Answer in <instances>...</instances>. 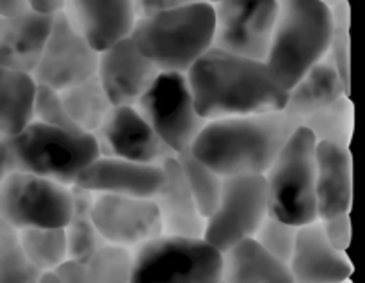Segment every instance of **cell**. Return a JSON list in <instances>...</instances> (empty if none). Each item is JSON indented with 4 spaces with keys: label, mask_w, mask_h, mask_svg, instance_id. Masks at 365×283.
Returning a JSON list of instances; mask_svg holds the SVG:
<instances>
[{
    "label": "cell",
    "mask_w": 365,
    "mask_h": 283,
    "mask_svg": "<svg viewBox=\"0 0 365 283\" xmlns=\"http://www.w3.org/2000/svg\"><path fill=\"white\" fill-rule=\"evenodd\" d=\"M209 2H216V0H209Z\"/></svg>",
    "instance_id": "7bdbcfd3"
},
{
    "label": "cell",
    "mask_w": 365,
    "mask_h": 283,
    "mask_svg": "<svg viewBox=\"0 0 365 283\" xmlns=\"http://www.w3.org/2000/svg\"><path fill=\"white\" fill-rule=\"evenodd\" d=\"M200 2H209V0H132V6H134L135 18H146Z\"/></svg>",
    "instance_id": "d590c367"
},
{
    "label": "cell",
    "mask_w": 365,
    "mask_h": 283,
    "mask_svg": "<svg viewBox=\"0 0 365 283\" xmlns=\"http://www.w3.org/2000/svg\"><path fill=\"white\" fill-rule=\"evenodd\" d=\"M59 95L75 127L89 134L98 130L109 110L113 109V103L107 98L96 73L63 89Z\"/></svg>",
    "instance_id": "484cf974"
},
{
    "label": "cell",
    "mask_w": 365,
    "mask_h": 283,
    "mask_svg": "<svg viewBox=\"0 0 365 283\" xmlns=\"http://www.w3.org/2000/svg\"><path fill=\"white\" fill-rule=\"evenodd\" d=\"M212 48L266 61L278 14V0H216Z\"/></svg>",
    "instance_id": "8fae6325"
},
{
    "label": "cell",
    "mask_w": 365,
    "mask_h": 283,
    "mask_svg": "<svg viewBox=\"0 0 365 283\" xmlns=\"http://www.w3.org/2000/svg\"><path fill=\"white\" fill-rule=\"evenodd\" d=\"M223 283H296L285 262L255 239H245L223 253Z\"/></svg>",
    "instance_id": "603a6c76"
},
{
    "label": "cell",
    "mask_w": 365,
    "mask_h": 283,
    "mask_svg": "<svg viewBox=\"0 0 365 283\" xmlns=\"http://www.w3.org/2000/svg\"><path fill=\"white\" fill-rule=\"evenodd\" d=\"M135 109L175 157L191 150L207 123L196 110L187 77L177 71H159Z\"/></svg>",
    "instance_id": "ba28073f"
},
{
    "label": "cell",
    "mask_w": 365,
    "mask_h": 283,
    "mask_svg": "<svg viewBox=\"0 0 365 283\" xmlns=\"http://www.w3.org/2000/svg\"><path fill=\"white\" fill-rule=\"evenodd\" d=\"M302 125L314 135L317 143H331V145L348 148L353 134L351 100L348 95L341 96L307 116Z\"/></svg>",
    "instance_id": "83f0119b"
},
{
    "label": "cell",
    "mask_w": 365,
    "mask_h": 283,
    "mask_svg": "<svg viewBox=\"0 0 365 283\" xmlns=\"http://www.w3.org/2000/svg\"><path fill=\"white\" fill-rule=\"evenodd\" d=\"M298 127L284 110L220 118L207 121L189 152L221 178L264 175Z\"/></svg>",
    "instance_id": "7a4b0ae2"
},
{
    "label": "cell",
    "mask_w": 365,
    "mask_h": 283,
    "mask_svg": "<svg viewBox=\"0 0 365 283\" xmlns=\"http://www.w3.org/2000/svg\"><path fill=\"white\" fill-rule=\"evenodd\" d=\"M316 146L314 135L299 125L264 173L269 216L294 227L317 221Z\"/></svg>",
    "instance_id": "8992f818"
},
{
    "label": "cell",
    "mask_w": 365,
    "mask_h": 283,
    "mask_svg": "<svg viewBox=\"0 0 365 283\" xmlns=\"http://www.w3.org/2000/svg\"><path fill=\"white\" fill-rule=\"evenodd\" d=\"M9 173V155H7V148L4 139H0V180Z\"/></svg>",
    "instance_id": "f35d334b"
},
{
    "label": "cell",
    "mask_w": 365,
    "mask_h": 283,
    "mask_svg": "<svg viewBox=\"0 0 365 283\" xmlns=\"http://www.w3.org/2000/svg\"><path fill=\"white\" fill-rule=\"evenodd\" d=\"M298 228L299 227L284 223V221L277 220V217L267 214L266 220L262 221V225L257 230V234L253 235V239L267 253H271V255L277 257L278 260H282V262H285L289 266V260H291L292 252H294Z\"/></svg>",
    "instance_id": "1f68e13d"
},
{
    "label": "cell",
    "mask_w": 365,
    "mask_h": 283,
    "mask_svg": "<svg viewBox=\"0 0 365 283\" xmlns=\"http://www.w3.org/2000/svg\"><path fill=\"white\" fill-rule=\"evenodd\" d=\"M160 166L166 178L153 196V202L159 209L163 234L178 237H203L205 217L196 207L177 157H168L160 163Z\"/></svg>",
    "instance_id": "ffe728a7"
},
{
    "label": "cell",
    "mask_w": 365,
    "mask_h": 283,
    "mask_svg": "<svg viewBox=\"0 0 365 283\" xmlns=\"http://www.w3.org/2000/svg\"><path fill=\"white\" fill-rule=\"evenodd\" d=\"M267 216L264 175L223 178L214 212L205 220L203 239L225 253L245 239H253Z\"/></svg>",
    "instance_id": "30bf717a"
},
{
    "label": "cell",
    "mask_w": 365,
    "mask_h": 283,
    "mask_svg": "<svg viewBox=\"0 0 365 283\" xmlns=\"http://www.w3.org/2000/svg\"><path fill=\"white\" fill-rule=\"evenodd\" d=\"M41 274L25 255L18 230L0 221V283H36Z\"/></svg>",
    "instance_id": "4dcf8cb0"
},
{
    "label": "cell",
    "mask_w": 365,
    "mask_h": 283,
    "mask_svg": "<svg viewBox=\"0 0 365 283\" xmlns=\"http://www.w3.org/2000/svg\"><path fill=\"white\" fill-rule=\"evenodd\" d=\"M203 120L282 110L287 91L264 61L210 48L185 73Z\"/></svg>",
    "instance_id": "6da1fadb"
},
{
    "label": "cell",
    "mask_w": 365,
    "mask_h": 283,
    "mask_svg": "<svg viewBox=\"0 0 365 283\" xmlns=\"http://www.w3.org/2000/svg\"><path fill=\"white\" fill-rule=\"evenodd\" d=\"M0 139H2V138H0Z\"/></svg>",
    "instance_id": "f6af8a7d"
},
{
    "label": "cell",
    "mask_w": 365,
    "mask_h": 283,
    "mask_svg": "<svg viewBox=\"0 0 365 283\" xmlns=\"http://www.w3.org/2000/svg\"><path fill=\"white\" fill-rule=\"evenodd\" d=\"M71 214L70 185L24 171L0 180V221L24 228H64Z\"/></svg>",
    "instance_id": "9c48e42d"
},
{
    "label": "cell",
    "mask_w": 365,
    "mask_h": 283,
    "mask_svg": "<svg viewBox=\"0 0 365 283\" xmlns=\"http://www.w3.org/2000/svg\"><path fill=\"white\" fill-rule=\"evenodd\" d=\"M95 138L102 155L139 164H160L168 157H175L148 121L130 106H113Z\"/></svg>",
    "instance_id": "5bb4252c"
},
{
    "label": "cell",
    "mask_w": 365,
    "mask_h": 283,
    "mask_svg": "<svg viewBox=\"0 0 365 283\" xmlns=\"http://www.w3.org/2000/svg\"><path fill=\"white\" fill-rule=\"evenodd\" d=\"M278 2H282V0H278Z\"/></svg>",
    "instance_id": "ee69618b"
},
{
    "label": "cell",
    "mask_w": 365,
    "mask_h": 283,
    "mask_svg": "<svg viewBox=\"0 0 365 283\" xmlns=\"http://www.w3.org/2000/svg\"><path fill=\"white\" fill-rule=\"evenodd\" d=\"M223 253L203 237L159 235L132 253L128 283H221Z\"/></svg>",
    "instance_id": "52a82bcc"
},
{
    "label": "cell",
    "mask_w": 365,
    "mask_h": 283,
    "mask_svg": "<svg viewBox=\"0 0 365 283\" xmlns=\"http://www.w3.org/2000/svg\"><path fill=\"white\" fill-rule=\"evenodd\" d=\"M327 283H349V280H342V282H327Z\"/></svg>",
    "instance_id": "b9f144b4"
},
{
    "label": "cell",
    "mask_w": 365,
    "mask_h": 283,
    "mask_svg": "<svg viewBox=\"0 0 365 283\" xmlns=\"http://www.w3.org/2000/svg\"><path fill=\"white\" fill-rule=\"evenodd\" d=\"M351 153L346 146L317 143L316 146V209L317 220L348 214L351 210Z\"/></svg>",
    "instance_id": "d6986e66"
},
{
    "label": "cell",
    "mask_w": 365,
    "mask_h": 283,
    "mask_svg": "<svg viewBox=\"0 0 365 283\" xmlns=\"http://www.w3.org/2000/svg\"><path fill=\"white\" fill-rule=\"evenodd\" d=\"M331 9L319 0H282L271 36L266 66L289 91L328 53Z\"/></svg>",
    "instance_id": "3957f363"
},
{
    "label": "cell",
    "mask_w": 365,
    "mask_h": 283,
    "mask_svg": "<svg viewBox=\"0 0 365 283\" xmlns=\"http://www.w3.org/2000/svg\"><path fill=\"white\" fill-rule=\"evenodd\" d=\"M221 283H223V282H221Z\"/></svg>",
    "instance_id": "bcb514c9"
},
{
    "label": "cell",
    "mask_w": 365,
    "mask_h": 283,
    "mask_svg": "<svg viewBox=\"0 0 365 283\" xmlns=\"http://www.w3.org/2000/svg\"><path fill=\"white\" fill-rule=\"evenodd\" d=\"M64 2L66 0H25L29 11H34L38 14H48V16L61 13Z\"/></svg>",
    "instance_id": "8d00e7d4"
},
{
    "label": "cell",
    "mask_w": 365,
    "mask_h": 283,
    "mask_svg": "<svg viewBox=\"0 0 365 283\" xmlns=\"http://www.w3.org/2000/svg\"><path fill=\"white\" fill-rule=\"evenodd\" d=\"M27 11L25 0H0V16H14Z\"/></svg>",
    "instance_id": "74e56055"
},
{
    "label": "cell",
    "mask_w": 365,
    "mask_h": 283,
    "mask_svg": "<svg viewBox=\"0 0 365 283\" xmlns=\"http://www.w3.org/2000/svg\"><path fill=\"white\" fill-rule=\"evenodd\" d=\"M36 283H63L57 278L56 273H43L41 277H39V280Z\"/></svg>",
    "instance_id": "ab89813d"
},
{
    "label": "cell",
    "mask_w": 365,
    "mask_h": 283,
    "mask_svg": "<svg viewBox=\"0 0 365 283\" xmlns=\"http://www.w3.org/2000/svg\"><path fill=\"white\" fill-rule=\"evenodd\" d=\"M130 39L159 71L187 73L189 68L212 48V2L138 18Z\"/></svg>",
    "instance_id": "277c9868"
},
{
    "label": "cell",
    "mask_w": 365,
    "mask_h": 283,
    "mask_svg": "<svg viewBox=\"0 0 365 283\" xmlns=\"http://www.w3.org/2000/svg\"><path fill=\"white\" fill-rule=\"evenodd\" d=\"M53 16L24 11L0 16V66L32 73L52 29Z\"/></svg>",
    "instance_id": "44dd1931"
},
{
    "label": "cell",
    "mask_w": 365,
    "mask_h": 283,
    "mask_svg": "<svg viewBox=\"0 0 365 283\" xmlns=\"http://www.w3.org/2000/svg\"><path fill=\"white\" fill-rule=\"evenodd\" d=\"M177 160L180 164L185 184H187L189 191L195 198L200 214L207 220L217 207V202H220L223 178L214 173L212 170H209L205 164L200 163L191 152H184L177 155Z\"/></svg>",
    "instance_id": "f546056e"
},
{
    "label": "cell",
    "mask_w": 365,
    "mask_h": 283,
    "mask_svg": "<svg viewBox=\"0 0 365 283\" xmlns=\"http://www.w3.org/2000/svg\"><path fill=\"white\" fill-rule=\"evenodd\" d=\"M344 95H349V86L342 81L330 57L324 56L289 89L282 110L302 125L307 116Z\"/></svg>",
    "instance_id": "7402d4cb"
},
{
    "label": "cell",
    "mask_w": 365,
    "mask_h": 283,
    "mask_svg": "<svg viewBox=\"0 0 365 283\" xmlns=\"http://www.w3.org/2000/svg\"><path fill=\"white\" fill-rule=\"evenodd\" d=\"M160 164H139L120 157L100 155L77 177L73 185L93 195L153 198L164 184Z\"/></svg>",
    "instance_id": "2e32d148"
},
{
    "label": "cell",
    "mask_w": 365,
    "mask_h": 283,
    "mask_svg": "<svg viewBox=\"0 0 365 283\" xmlns=\"http://www.w3.org/2000/svg\"><path fill=\"white\" fill-rule=\"evenodd\" d=\"M98 52L93 50L63 14H53L52 29L32 71L36 84L56 91L70 88L96 73Z\"/></svg>",
    "instance_id": "7c38bea8"
},
{
    "label": "cell",
    "mask_w": 365,
    "mask_h": 283,
    "mask_svg": "<svg viewBox=\"0 0 365 283\" xmlns=\"http://www.w3.org/2000/svg\"><path fill=\"white\" fill-rule=\"evenodd\" d=\"M18 239L25 255L39 273H53L68 260V246L64 228H24Z\"/></svg>",
    "instance_id": "f1b7e54d"
},
{
    "label": "cell",
    "mask_w": 365,
    "mask_h": 283,
    "mask_svg": "<svg viewBox=\"0 0 365 283\" xmlns=\"http://www.w3.org/2000/svg\"><path fill=\"white\" fill-rule=\"evenodd\" d=\"M93 221L107 245L138 248L163 235L160 214L153 198L95 195Z\"/></svg>",
    "instance_id": "4fadbf2b"
},
{
    "label": "cell",
    "mask_w": 365,
    "mask_h": 283,
    "mask_svg": "<svg viewBox=\"0 0 365 283\" xmlns=\"http://www.w3.org/2000/svg\"><path fill=\"white\" fill-rule=\"evenodd\" d=\"M63 14L98 53L130 38L138 20L132 0H66Z\"/></svg>",
    "instance_id": "e0dca14e"
},
{
    "label": "cell",
    "mask_w": 365,
    "mask_h": 283,
    "mask_svg": "<svg viewBox=\"0 0 365 283\" xmlns=\"http://www.w3.org/2000/svg\"><path fill=\"white\" fill-rule=\"evenodd\" d=\"M328 57L341 73L342 81L349 86V4L331 9V36L328 45Z\"/></svg>",
    "instance_id": "d6a6232c"
},
{
    "label": "cell",
    "mask_w": 365,
    "mask_h": 283,
    "mask_svg": "<svg viewBox=\"0 0 365 283\" xmlns=\"http://www.w3.org/2000/svg\"><path fill=\"white\" fill-rule=\"evenodd\" d=\"M321 4H324V6L328 7V9H334V7L341 6V4H346L348 0H319Z\"/></svg>",
    "instance_id": "60d3db41"
},
{
    "label": "cell",
    "mask_w": 365,
    "mask_h": 283,
    "mask_svg": "<svg viewBox=\"0 0 365 283\" xmlns=\"http://www.w3.org/2000/svg\"><path fill=\"white\" fill-rule=\"evenodd\" d=\"M71 191V214L64 227L68 246V259L84 260L100 246L107 245L96 230L93 221V202L95 195L86 189L70 185Z\"/></svg>",
    "instance_id": "4316f807"
},
{
    "label": "cell",
    "mask_w": 365,
    "mask_h": 283,
    "mask_svg": "<svg viewBox=\"0 0 365 283\" xmlns=\"http://www.w3.org/2000/svg\"><path fill=\"white\" fill-rule=\"evenodd\" d=\"M289 269L296 283L342 282L349 280L353 273L346 253L327 241L319 220L298 228Z\"/></svg>",
    "instance_id": "ac0fdd59"
},
{
    "label": "cell",
    "mask_w": 365,
    "mask_h": 283,
    "mask_svg": "<svg viewBox=\"0 0 365 283\" xmlns=\"http://www.w3.org/2000/svg\"><path fill=\"white\" fill-rule=\"evenodd\" d=\"M4 143L9 171L38 175L63 185H73L81 171L102 155L95 134L50 127L34 120Z\"/></svg>",
    "instance_id": "5b68a950"
},
{
    "label": "cell",
    "mask_w": 365,
    "mask_h": 283,
    "mask_svg": "<svg viewBox=\"0 0 365 283\" xmlns=\"http://www.w3.org/2000/svg\"><path fill=\"white\" fill-rule=\"evenodd\" d=\"M132 252L103 245L84 260H64L53 273L63 283H128Z\"/></svg>",
    "instance_id": "cb8c5ba5"
},
{
    "label": "cell",
    "mask_w": 365,
    "mask_h": 283,
    "mask_svg": "<svg viewBox=\"0 0 365 283\" xmlns=\"http://www.w3.org/2000/svg\"><path fill=\"white\" fill-rule=\"evenodd\" d=\"M36 89L31 73L0 66V138L16 135L34 120Z\"/></svg>",
    "instance_id": "d4e9b609"
},
{
    "label": "cell",
    "mask_w": 365,
    "mask_h": 283,
    "mask_svg": "<svg viewBox=\"0 0 365 283\" xmlns=\"http://www.w3.org/2000/svg\"><path fill=\"white\" fill-rule=\"evenodd\" d=\"M34 121L50 125V127L66 128V130H81V128L75 127L71 118L68 116L63 100H61L59 91L46 88V86H39V84H38V89H36Z\"/></svg>",
    "instance_id": "836d02e7"
},
{
    "label": "cell",
    "mask_w": 365,
    "mask_h": 283,
    "mask_svg": "<svg viewBox=\"0 0 365 283\" xmlns=\"http://www.w3.org/2000/svg\"><path fill=\"white\" fill-rule=\"evenodd\" d=\"M159 70L143 56L130 38L98 53L96 77L113 106L135 107Z\"/></svg>",
    "instance_id": "9a60e30c"
},
{
    "label": "cell",
    "mask_w": 365,
    "mask_h": 283,
    "mask_svg": "<svg viewBox=\"0 0 365 283\" xmlns=\"http://www.w3.org/2000/svg\"><path fill=\"white\" fill-rule=\"evenodd\" d=\"M324 237L339 252H346L351 242V220L348 214H339V216L321 220Z\"/></svg>",
    "instance_id": "e575fe53"
}]
</instances>
